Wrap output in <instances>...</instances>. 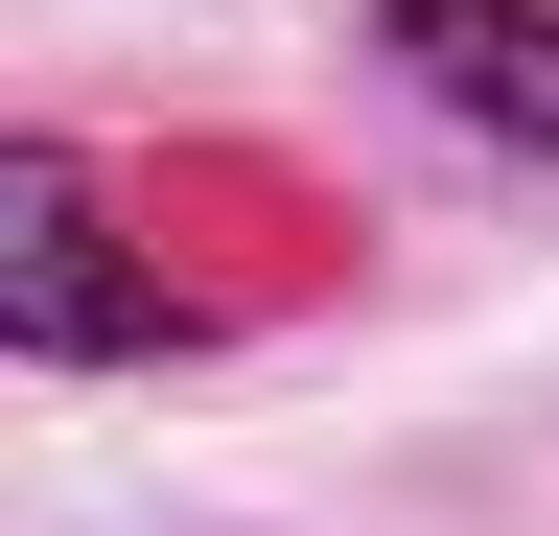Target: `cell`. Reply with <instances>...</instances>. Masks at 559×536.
I'll use <instances>...</instances> for the list:
<instances>
[{"label":"cell","instance_id":"7a4b0ae2","mask_svg":"<svg viewBox=\"0 0 559 536\" xmlns=\"http://www.w3.org/2000/svg\"><path fill=\"white\" fill-rule=\"evenodd\" d=\"M373 47H396L419 117H466V141H536V164H559V0H373Z\"/></svg>","mask_w":559,"mask_h":536},{"label":"cell","instance_id":"6da1fadb","mask_svg":"<svg viewBox=\"0 0 559 536\" xmlns=\"http://www.w3.org/2000/svg\"><path fill=\"white\" fill-rule=\"evenodd\" d=\"M0 350H47V373H140V350H187L164 234H140L70 141H0Z\"/></svg>","mask_w":559,"mask_h":536}]
</instances>
